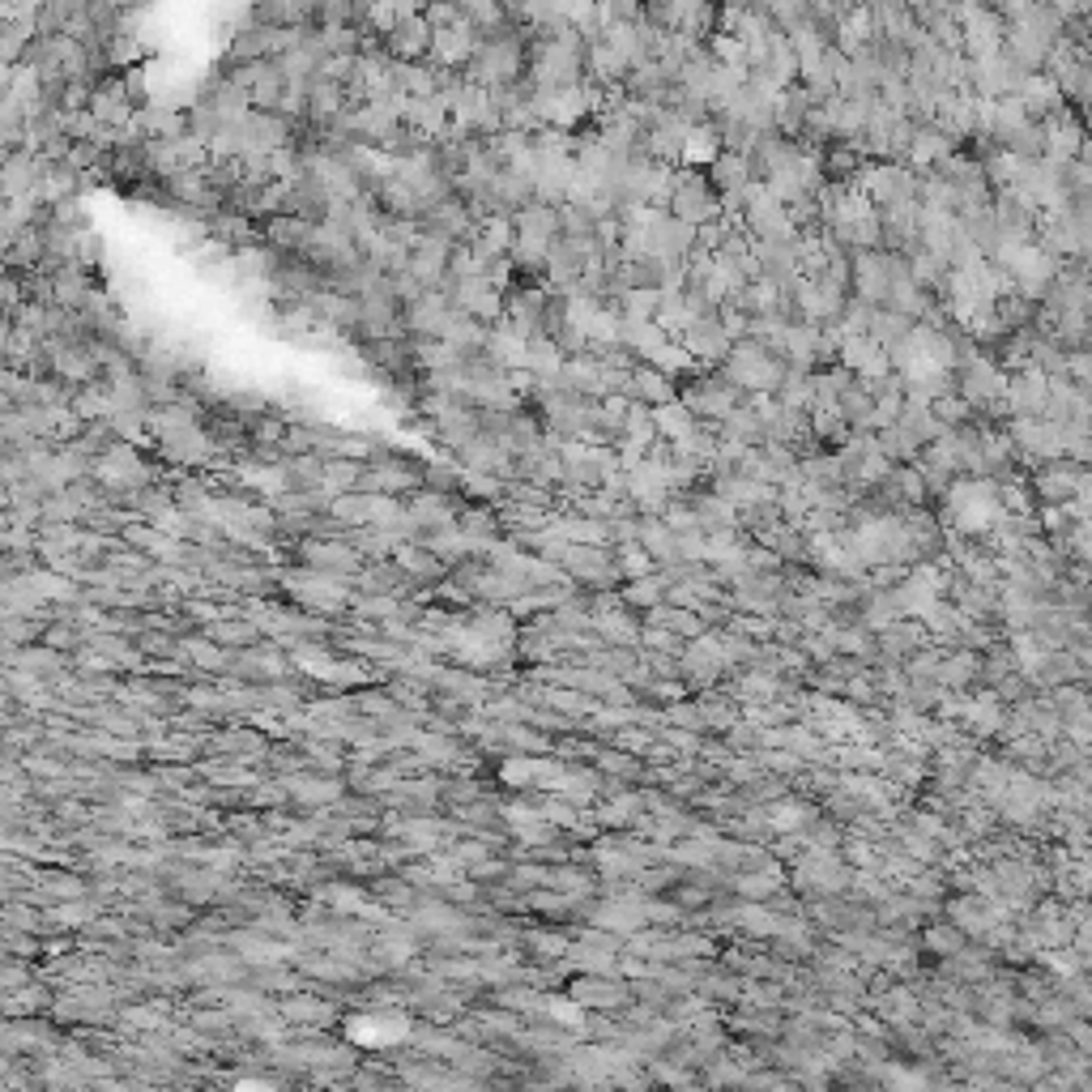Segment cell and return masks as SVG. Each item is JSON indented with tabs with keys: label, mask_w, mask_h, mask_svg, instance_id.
I'll list each match as a JSON object with an SVG mask.
<instances>
[{
	"label": "cell",
	"mask_w": 1092,
	"mask_h": 1092,
	"mask_svg": "<svg viewBox=\"0 0 1092 1092\" xmlns=\"http://www.w3.org/2000/svg\"><path fill=\"white\" fill-rule=\"evenodd\" d=\"M512 227H516V243H512V265L516 269H525V273H534V269H547V256H551V247L564 240V223H559V210L555 205H525L516 218H512Z\"/></svg>",
	"instance_id": "1"
},
{
	"label": "cell",
	"mask_w": 1092,
	"mask_h": 1092,
	"mask_svg": "<svg viewBox=\"0 0 1092 1092\" xmlns=\"http://www.w3.org/2000/svg\"><path fill=\"white\" fill-rule=\"evenodd\" d=\"M95 483L99 491H108L116 504L128 499V495H137V491H145V486L154 483V470L137 457V444H116L112 453H103L99 462H95Z\"/></svg>",
	"instance_id": "2"
},
{
	"label": "cell",
	"mask_w": 1092,
	"mask_h": 1092,
	"mask_svg": "<svg viewBox=\"0 0 1092 1092\" xmlns=\"http://www.w3.org/2000/svg\"><path fill=\"white\" fill-rule=\"evenodd\" d=\"M158 453L171 462V466H210L218 457V440L197 423V427H184V431H171L158 440Z\"/></svg>",
	"instance_id": "3"
},
{
	"label": "cell",
	"mask_w": 1092,
	"mask_h": 1092,
	"mask_svg": "<svg viewBox=\"0 0 1092 1092\" xmlns=\"http://www.w3.org/2000/svg\"><path fill=\"white\" fill-rule=\"evenodd\" d=\"M449 316H453V299L444 290H423V299H414L406 308V334L440 342L444 329H449Z\"/></svg>",
	"instance_id": "4"
},
{
	"label": "cell",
	"mask_w": 1092,
	"mask_h": 1092,
	"mask_svg": "<svg viewBox=\"0 0 1092 1092\" xmlns=\"http://www.w3.org/2000/svg\"><path fill=\"white\" fill-rule=\"evenodd\" d=\"M431 43H436V30H431V22L419 13V17L401 22V26L384 39V52H388V60H397V65H423V60L431 56Z\"/></svg>",
	"instance_id": "5"
},
{
	"label": "cell",
	"mask_w": 1092,
	"mask_h": 1092,
	"mask_svg": "<svg viewBox=\"0 0 1092 1092\" xmlns=\"http://www.w3.org/2000/svg\"><path fill=\"white\" fill-rule=\"evenodd\" d=\"M137 112H141V108L132 103L124 77H108V82L95 90V99H90V116L99 124H108V128H116V132H124L128 124L137 120Z\"/></svg>",
	"instance_id": "6"
},
{
	"label": "cell",
	"mask_w": 1092,
	"mask_h": 1092,
	"mask_svg": "<svg viewBox=\"0 0 1092 1092\" xmlns=\"http://www.w3.org/2000/svg\"><path fill=\"white\" fill-rule=\"evenodd\" d=\"M675 214H679V223H687V227L713 218V214H718L713 188H709L700 175H679V180H675Z\"/></svg>",
	"instance_id": "7"
},
{
	"label": "cell",
	"mask_w": 1092,
	"mask_h": 1092,
	"mask_svg": "<svg viewBox=\"0 0 1092 1092\" xmlns=\"http://www.w3.org/2000/svg\"><path fill=\"white\" fill-rule=\"evenodd\" d=\"M299 559L308 568H329V572H355L359 568V551L342 538H303L299 542Z\"/></svg>",
	"instance_id": "8"
},
{
	"label": "cell",
	"mask_w": 1092,
	"mask_h": 1092,
	"mask_svg": "<svg viewBox=\"0 0 1092 1092\" xmlns=\"http://www.w3.org/2000/svg\"><path fill=\"white\" fill-rule=\"evenodd\" d=\"M260 231H265V243H269L278 256H303V252L312 247V236H316V227H312V223L290 218V214L269 218Z\"/></svg>",
	"instance_id": "9"
},
{
	"label": "cell",
	"mask_w": 1092,
	"mask_h": 1092,
	"mask_svg": "<svg viewBox=\"0 0 1092 1092\" xmlns=\"http://www.w3.org/2000/svg\"><path fill=\"white\" fill-rule=\"evenodd\" d=\"M486 355L504 371H525V355H529V334H521L512 321H499L491 325V342H486Z\"/></svg>",
	"instance_id": "10"
},
{
	"label": "cell",
	"mask_w": 1092,
	"mask_h": 1092,
	"mask_svg": "<svg viewBox=\"0 0 1092 1092\" xmlns=\"http://www.w3.org/2000/svg\"><path fill=\"white\" fill-rule=\"evenodd\" d=\"M729 375H734L738 384H751V388H772V384H777V375H781V367L772 364L760 346H742V351H734Z\"/></svg>",
	"instance_id": "11"
},
{
	"label": "cell",
	"mask_w": 1092,
	"mask_h": 1092,
	"mask_svg": "<svg viewBox=\"0 0 1092 1092\" xmlns=\"http://www.w3.org/2000/svg\"><path fill=\"white\" fill-rule=\"evenodd\" d=\"M367 474V462H351V457H329L325 462V495L329 499H338V495H355L359 483H364Z\"/></svg>",
	"instance_id": "12"
},
{
	"label": "cell",
	"mask_w": 1092,
	"mask_h": 1092,
	"mask_svg": "<svg viewBox=\"0 0 1092 1092\" xmlns=\"http://www.w3.org/2000/svg\"><path fill=\"white\" fill-rule=\"evenodd\" d=\"M687 351L700 355V359H722V355H726V329H722L713 316H700V321L687 329Z\"/></svg>",
	"instance_id": "13"
},
{
	"label": "cell",
	"mask_w": 1092,
	"mask_h": 1092,
	"mask_svg": "<svg viewBox=\"0 0 1092 1092\" xmlns=\"http://www.w3.org/2000/svg\"><path fill=\"white\" fill-rule=\"evenodd\" d=\"M282 470L295 491H321L325 486V457L308 453V457H282Z\"/></svg>",
	"instance_id": "14"
},
{
	"label": "cell",
	"mask_w": 1092,
	"mask_h": 1092,
	"mask_svg": "<svg viewBox=\"0 0 1092 1092\" xmlns=\"http://www.w3.org/2000/svg\"><path fill=\"white\" fill-rule=\"evenodd\" d=\"M713 180H718V184H726V188H738V184L747 180V162H742V158H734V154L718 158V162H713Z\"/></svg>",
	"instance_id": "15"
},
{
	"label": "cell",
	"mask_w": 1092,
	"mask_h": 1092,
	"mask_svg": "<svg viewBox=\"0 0 1092 1092\" xmlns=\"http://www.w3.org/2000/svg\"><path fill=\"white\" fill-rule=\"evenodd\" d=\"M99 260H103V240L90 236V231H82V240H77V265H82V269H95Z\"/></svg>",
	"instance_id": "16"
},
{
	"label": "cell",
	"mask_w": 1092,
	"mask_h": 1092,
	"mask_svg": "<svg viewBox=\"0 0 1092 1092\" xmlns=\"http://www.w3.org/2000/svg\"><path fill=\"white\" fill-rule=\"evenodd\" d=\"M1089 1050H1092V1037H1089Z\"/></svg>",
	"instance_id": "17"
}]
</instances>
